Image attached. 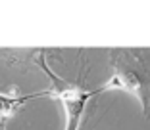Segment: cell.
I'll return each instance as SVG.
<instances>
[{"mask_svg":"<svg viewBox=\"0 0 150 130\" xmlns=\"http://www.w3.org/2000/svg\"><path fill=\"white\" fill-rule=\"evenodd\" d=\"M39 65L42 67V71L50 77L52 80V88H50V98L62 101L64 111H66V130H79L81 126V119H83L85 107H87L88 100L96 96L94 90H87L81 84L66 80V78L58 77L52 69H50L46 61H44V54H40L39 57Z\"/></svg>","mask_w":150,"mask_h":130,"instance_id":"cell-2","label":"cell"},{"mask_svg":"<svg viewBox=\"0 0 150 130\" xmlns=\"http://www.w3.org/2000/svg\"><path fill=\"white\" fill-rule=\"evenodd\" d=\"M110 65L112 75L94 90L96 96L110 90L127 92L139 100L144 117L150 119V50H114Z\"/></svg>","mask_w":150,"mask_h":130,"instance_id":"cell-1","label":"cell"},{"mask_svg":"<svg viewBox=\"0 0 150 130\" xmlns=\"http://www.w3.org/2000/svg\"><path fill=\"white\" fill-rule=\"evenodd\" d=\"M44 96H50V90L44 92H37V94H27V96H4L0 94V126H4L6 119L10 115L23 107V103H27L29 100H37V98H44Z\"/></svg>","mask_w":150,"mask_h":130,"instance_id":"cell-3","label":"cell"},{"mask_svg":"<svg viewBox=\"0 0 150 130\" xmlns=\"http://www.w3.org/2000/svg\"><path fill=\"white\" fill-rule=\"evenodd\" d=\"M0 130H4V126H0Z\"/></svg>","mask_w":150,"mask_h":130,"instance_id":"cell-4","label":"cell"}]
</instances>
